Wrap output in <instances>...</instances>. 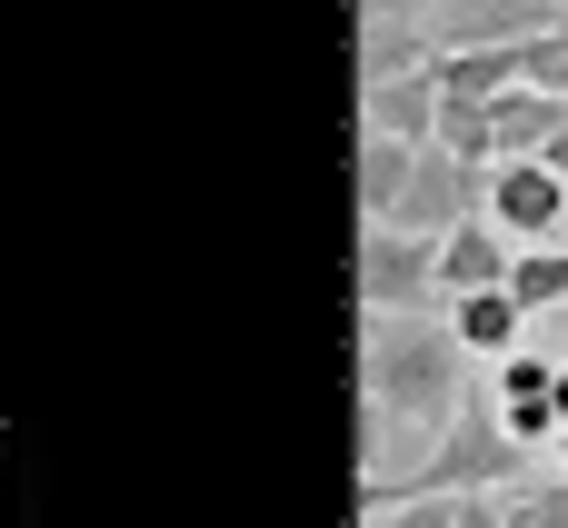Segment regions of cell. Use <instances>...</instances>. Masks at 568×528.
I'll use <instances>...</instances> for the list:
<instances>
[{"mask_svg": "<svg viewBox=\"0 0 568 528\" xmlns=\"http://www.w3.org/2000/svg\"><path fill=\"white\" fill-rule=\"evenodd\" d=\"M509 319H519L509 299H469V339H479V349H499V339H509Z\"/></svg>", "mask_w": 568, "mask_h": 528, "instance_id": "cell-2", "label": "cell"}, {"mask_svg": "<svg viewBox=\"0 0 568 528\" xmlns=\"http://www.w3.org/2000/svg\"><path fill=\"white\" fill-rule=\"evenodd\" d=\"M549 210H559V190H549V180H509V220H519V230H539Z\"/></svg>", "mask_w": 568, "mask_h": 528, "instance_id": "cell-1", "label": "cell"}, {"mask_svg": "<svg viewBox=\"0 0 568 528\" xmlns=\"http://www.w3.org/2000/svg\"><path fill=\"white\" fill-rule=\"evenodd\" d=\"M489 270H499V250H479V240H469V250H449V280H489Z\"/></svg>", "mask_w": 568, "mask_h": 528, "instance_id": "cell-3", "label": "cell"}]
</instances>
